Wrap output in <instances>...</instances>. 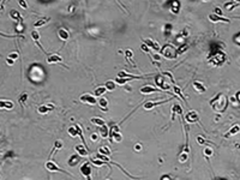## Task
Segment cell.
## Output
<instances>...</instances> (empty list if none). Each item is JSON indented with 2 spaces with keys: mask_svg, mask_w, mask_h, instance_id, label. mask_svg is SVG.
I'll use <instances>...</instances> for the list:
<instances>
[{
  "mask_svg": "<svg viewBox=\"0 0 240 180\" xmlns=\"http://www.w3.org/2000/svg\"><path fill=\"white\" fill-rule=\"evenodd\" d=\"M209 104L211 106V108L214 111H219V112H225L227 108V97L223 96L222 93H219L213 100L209 101Z\"/></svg>",
  "mask_w": 240,
  "mask_h": 180,
  "instance_id": "1",
  "label": "cell"
},
{
  "mask_svg": "<svg viewBox=\"0 0 240 180\" xmlns=\"http://www.w3.org/2000/svg\"><path fill=\"white\" fill-rule=\"evenodd\" d=\"M160 52H161V54L163 56H166L167 59H175L178 56L177 49H175V48L172 45H166V46H163Z\"/></svg>",
  "mask_w": 240,
  "mask_h": 180,
  "instance_id": "2",
  "label": "cell"
},
{
  "mask_svg": "<svg viewBox=\"0 0 240 180\" xmlns=\"http://www.w3.org/2000/svg\"><path fill=\"white\" fill-rule=\"evenodd\" d=\"M225 61H226V54L221 51H217L213 58L209 59V64L214 65V66H221Z\"/></svg>",
  "mask_w": 240,
  "mask_h": 180,
  "instance_id": "3",
  "label": "cell"
},
{
  "mask_svg": "<svg viewBox=\"0 0 240 180\" xmlns=\"http://www.w3.org/2000/svg\"><path fill=\"white\" fill-rule=\"evenodd\" d=\"M109 135H110V142L113 143H119L123 141V136L120 133V128L118 125H113L109 130Z\"/></svg>",
  "mask_w": 240,
  "mask_h": 180,
  "instance_id": "4",
  "label": "cell"
},
{
  "mask_svg": "<svg viewBox=\"0 0 240 180\" xmlns=\"http://www.w3.org/2000/svg\"><path fill=\"white\" fill-rule=\"evenodd\" d=\"M155 83L160 88V90H165V91H168V90L171 89V85L166 82V77L162 76V75H156L155 76Z\"/></svg>",
  "mask_w": 240,
  "mask_h": 180,
  "instance_id": "5",
  "label": "cell"
},
{
  "mask_svg": "<svg viewBox=\"0 0 240 180\" xmlns=\"http://www.w3.org/2000/svg\"><path fill=\"white\" fill-rule=\"evenodd\" d=\"M46 168H47V170H49V172H60V173H65V174H67V175H70V177L72 175V174L69 173V172L64 170L62 168H59L57 163H55L54 161H51V160H48V161L46 162Z\"/></svg>",
  "mask_w": 240,
  "mask_h": 180,
  "instance_id": "6",
  "label": "cell"
},
{
  "mask_svg": "<svg viewBox=\"0 0 240 180\" xmlns=\"http://www.w3.org/2000/svg\"><path fill=\"white\" fill-rule=\"evenodd\" d=\"M81 173L86 180H91V167H90V161L84 162L81 167Z\"/></svg>",
  "mask_w": 240,
  "mask_h": 180,
  "instance_id": "7",
  "label": "cell"
},
{
  "mask_svg": "<svg viewBox=\"0 0 240 180\" xmlns=\"http://www.w3.org/2000/svg\"><path fill=\"white\" fill-rule=\"evenodd\" d=\"M81 101L85 104H90V106H95L97 103V100H96V97L91 94H83L81 95Z\"/></svg>",
  "mask_w": 240,
  "mask_h": 180,
  "instance_id": "8",
  "label": "cell"
},
{
  "mask_svg": "<svg viewBox=\"0 0 240 180\" xmlns=\"http://www.w3.org/2000/svg\"><path fill=\"white\" fill-rule=\"evenodd\" d=\"M185 120L189 122V124H195V122L199 121V115L196 111H190L186 113L185 115Z\"/></svg>",
  "mask_w": 240,
  "mask_h": 180,
  "instance_id": "9",
  "label": "cell"
},
{
  "mask_svg": "<svg viewBox=\"0 0 240 180\" xmlns=\"http://www.w3.org/2000/svg\"><path fill=\"white\" fill-rule=\"evenodd\" d=\"M161 90L158 88H154L151 85H144L139 89V93L143 94V95H149V94H154V93H160Z\"/></svg>",
  "mask_w": 240,
  "mask_h": 180,
  "instance_id": "10",
  "label": "cell"
},
{
  "mask_svg": "<svg viewBox=\"0 0 240 180\" xmlns=\"http://www.w3.org/2000/svg\"><path fill=\"white\" fill-rule=\"evenodd\" d=\"M173 99V97H172ZM172 99H167V100H162V101H148V102H145L144 103V109H151V108H154V107H156V106H160V104H163V103H166V102H168V101H171Z\"/></svg>",
  "mask_w": 240,
  "mask_h": 180,
  "instance_id": "11",
  "label": "cell"
},
{
  "mask_svg": "<svg viewBox=\"0 0 240 180\" xmlns=\"http://www.w3.org/2000/svg\"><path fill=\"white\" fill-rule=\"evenodd\" d=\"M143 43L148 48H153V49L156 51V52L161 51V47H160V45L157 42H155L154 40H151V38H145V40L143 41Z\"/></svg>",
  "mask_w": 240,
  "mask_h": 180,
  "instance_id": "12",
  "label": "cell"
},
{
  "mask_svg": "<svg viewBox=\"0 0 240 180\" xmlns=\"http://www.w3.org/2000/svg\"><path fill=\"white\" fill-rule=\"evenodd\" d=\"M47 63L48 64H62V58L59 54H48Z\"/></svg>",
  "mask_w": 240,
  "mask_h": 180,
  "instance_id": "13",
  "label": "cell"
},
{
  "mask_svg": "<svg viewBox=\"0 0 240 180\" xmlns=\"http://www.w3.org/2000/svg\"><path fill=\"white\" fill-rule=\"evenodd\" d=\"M58 36L61 41H64V42H66V41L70 38V32L65 29V28H60L58 30Z\"/></svg>",
  "mask_w": 240,
  "mask_h": 180,
  "instance_id": "14",
  "label": "cell"
},
{
  "mask_svg": "<svg viewBox=\"0 0 240 180\" xmlns=\"http://www.w3.org/2000/svg\"><path fill=\"white\" fill-rule=\"evenodd\" d=\"M179 114V115H182V107L179 103H174L172 107V121L175 119V114Z\"/></svg>",
  "mask_w": 240,
  "mask_h": 180,
  "instance_id": "15",
  "label": "cell"
},
{
  "mask_svg": "<svg viewBox=\"0 0 240 180\" xmlns=\"http://www.w3.org/2000/svg\"><path fill=\"white\" fill-rule=\"evenodd\" d=\"M209 19L211 22H215V23H217V22H222V23H230V21L228 18H223V17H220V16H216L215 13H210L209 14Z\"/></svg>",
  "mask_w": 240,
  "mask_h": 180,
  "instance_id": "16",
  "label": "cell"
},
{
  "mask_svg": "<svg viewBox=\"0 0 240 180\" xmlns=\"http://www.w3.org/2000/svg\"><path fill=\"white\" fill-rule=\"evenodd\" d=\"M52 109H54V104H42V106H40V107L37 108V112L40 113V114H47L49 111H52Z\"/></svg>",
  "mask_w": 240,
  "mask_h": 180,
  "instance_id": "17",
  "label": "cell"
},
{
  "mask_svg": "<svg viewBox=\"0 0 240 180\" xmlns=\"http://www.w3.org/2000/svg\"><path fill=\"white\" fill-rule=\"evenodd\" d=\"M193 88H195L196 91L201 93V94L206 91V88H205V85L202 83L201 80H195V82H193Z\"/></svg>",
  "mask_w": 240,
  "mask_h": 180,
  "instance_id": "18",
  "label": "cell"
},
{
  "mask_svg": "<svg viewBox=\"0 0 240 180\" xmlns=\"http://www.w3.org/2000/svg\"><path fill=\"white\" fill-rule=\"evenodd\" d=\"M79 161H81V156H79L78 154H75V155H72V156L69 159V161H67V165H69V166H71V167H75Z\"/></svg>",
  "mask_w": 240,
  "mask_h": 180,
  "instance_id": "19",
  "label": "cell"
},
{
  "mask_svg": "<svg viewBox=\"0 0 240 180\" xmlns=\"http://www.w3.org/2000/svg\"><path fill=\"white\" fill-rule=\"evenodd\" d=\"M30 35H31V37H33V40L35 41V43H36V45L40 47V49H41V51H42L45 54H47V53L43 51V47H42L41 45H40V42H38V40H40V34H38V32H37L36 30H33V31H31V34H30ZM47 55H48V54H47Z\"/></svg>",
  "mask_w": 240,
  "mask_h": 180,
  "instance_id": "20",
  "label": "cell"
},
{
  "mask_svg": "<svg viewBox=\"0 0 240 180\" xmlns=\"http://www.w3.org/2000/svg\"><path fill=\"white\" fill-rule=\"evenodd\" d=\"M97 103H99V107L102 109V111H108V100L106 99V97H103V96H101L100 99H99V101H97Z\"/></svg>",
  "mask_w": 240,
  "mask_h": 180,
  "instance_id": "21",
  "label": "cell"
},
{
  "mask_svg": "<svg viewBox=\"0 0 240 180\" xmlns=\"http://www.w3.org/2000/svg\"><path fill=\"white\" fill-rule=\"evenodd\" d=\"M28 99H29V94H28L27 91H24V93H22V94L19 95V97H18V102H19V104H21V107H22V108H24V106H25Z\"/></svg>",
  "mask_w": 240,
  "mask_h": 180,
  "instance_id": "22",
  "label": "cell"
},
{
  "mask_svg": "<svg viewBox=\"0 0 240 180\" xmlns=\"http://www.w3.org/2000/svg\"><path fill=\"white\" fill-rule=\"evenodd\" d=\"M14 107V104L12 101H7V100H0V109H12Z\"/></svg>",
  "mask_w": 240,
  "mask_h": 180,
  "instance_id": "23",
  "label": "cell"
},
{
  "mask_svg": "<svg viewBox=\"0 0 240 180\" xmlns=\"http://www.w3.org/2000/svg\"><path fill=\"white\" fill-rule=\"evenodd\" d=\"M240 132V125L239 124H235L230 127V130L228 131V132L225 135V137H230V136H233V135H237Z\"/></svg>",
  "mask_w": 240,
  "mask_h": 180,
  "instance_id": "24",
  "label": "cell"
},
{
  "mask_svg": "<svg viewBox=\"0 0 240 180\" xmlns=\"http://www.w3.org/2000/svg\"><path fill=\"white\" fill-rule=\"evenodd\" d=\"M10 17L14 21H17V23H23V18L21 17V14L17 10H11L10 11Z\"/></svg>",
  "mask_w": 240,
  "mask_h": 180,
  "instance_id": "25",
  "label": "cell"
},
{
  "mask_svg": "<svg viewBox=\"0 0 240 180\" xmlns=\"http://www.w3.org/2000/svg\"><path fill=\"white\" fill-rule=\"evenodd\" d=\"M75 150L77 151V154L79 155V156H88V149L84 145H76Z\"/></svg>",
  "mask_w": 240,
  "mask_h": 180,
  "instance_id": "26",
  "label": "cell"
},
{
  "mask_svg": "<svg viewBox=\"0 0 240 180\" xmlns=\"http://www.w3.org/2000/svg\"><path fill=\"white\" fill-rule=\"evenodd\" d=\"M107 91V89H106V87L105 85H101V87H97L95 89V91H94V95L95 96H97V97H101L103 94H105Z\"/></svg>",
  "mask_w": 240,
  "mask_h": 180,
  "instance_id": "27",
  "label": "cell"
},
{
  "mask_svg": "<svg viewBox=\"0 0 240 180\" xmlns=\"http://www.w3.org/2000/svg\"><path fill=\"white\" fill-rule=\"evenodd\" d=\"M180 6H181V4H180V1H173L172 4H171V11L173 12V13H179V11H180Z\"/></svg>",
  "mask_w": 240,
  "mask_h": 180,
  "instance_id": "28",
  "label": "cell"
},
{
  "mask_svg": "<svg viewBox=\"0 0 240 180\" xmlns=\"http://www.w3.org/2000/svg\"><path fill=\"white\" fill-rule=\"evenodd\" d=\"M172 24L171 23H167V24H165L163 25V34H165V37L166 38H168L169 37V35H171V32H172Z\"/></svg>",
  "mask_w": 240,
  "mask_h": 180,
  "instance_id": "29",
  "label": "cell"
},
{
  "mask_svg": "<svg viewBox=\"0 0 240 180\" xmlns=\"http://www.w3.org/2000/svg\"><path fill=\"white\" fill-rule=\"evenodd\" d=\"M240 3H235V1H229L225 4V9L226 11H233V9H235L237 6H239Z\"/></svg>",
  "mask_w": 240,
  "mask_h": 180,
  "instance_id": "30",
  "label": "cell"
},
{
  "mask_svg": "<svg viewBox=\"0 0 240 180\" xmlns=\"http://www.w3.org/2000/svg\"><path fill=\"white\" fill-rule=\"evenodd\" d=\"M51 21V18L49 17H45V18H41V19H38L35 24H34V27L35 28H38V27H42V25H45V24H47L48 22Z\"/></svg>",
  "mask_w": 240,
  "mask_h": 180,
  "instance_id": "31",
  "label": "cell"
},
{
  "mask_svg": "<svg viewBox=\"0 0 240 180\" xmlns=\"http://www.w3.org/2000/svg\"><path fill=\"white\" fill-rule=\"evenodd\" d=\"M130 80H132L131 78H127V77H123V78H120V77H118V78H115V84H119V85H125L127 82H130Z\"/></svg>",
  "mask_w": 240,
  "mask_h": 180,
  "instance_id": "32",
  "label": "cell"
},
{
  "mask_svg": "<svg viewBox=\"0 0 240 180\" xmlns=\"http://www.w3.org/2000/svg\"><path fill=\"white\" fill-rule=\"evenodd\" d=\"M99 151H100V154H101V155H105V156H108V157H109L110 155H112V153H110V149L108 148L107 145H103V146H101Z\"/></svg>",
  "mask_w": 240,
  "mask_h": 180,
  "instance_id": "33",
  "label": "cell"
},
{
  "mask_svg": "<svg viewBox=\"0 0 240 180\" xmlns=\"http://www.w3.org/2000/svg\"><path fill=\"white\" fill-rule=\"evenodd\" d=\"M100 131H101V137H102V138H107V137L109 136V130H108V126H107V125L101 126Z\"/></svg>",
  "mask_w": 240,
  "mask_h": 180,
  "instance_id": "34",
  "label": "cell"
},
{
  "mask_svg": "<svg viewBox=\"0 0 240 180\" xmlns=\"http://www.w3.org/2000/svg\"><path fill=\"white\" fill-rule=\"evenodd\" d=\"M172 88H173V90H174V93H175V94H177V95H178V96L180 97V99H181V100H184V101H185V102L187 103V101L185 100V97H184V95H182V93H181V89H180V88H179L178 85H173Z\"/></svg>",
  "mask_w": 240,
  "mask_h": 180,
  "instance_id": "35",
  "label": "cell"
},
{
  "mask_svg": "<svg viewBox=\"0 0 240 180\" xmlns=\"http://www.w3.org/2000/svg\"><path fill=\"white\" fill-rule=\"evenodd\" d=\"M91 122L94 125H97V126H103V125H106V121L101 119V118H93L91 119Z\"/></svg>",
  "mask_w": 240,
  "mask_h": 180,
  "instance_id": "36",
  "label": "cell"
},
{
  "mask_svg": "<svg viewBox=\"0 0 240 180\" xmlns=\"http://www.w3.org/2000/svg\"><path fill=\"white\" fill-rule=\"evenodd\" d=\"M125 55H126V60L129 61V63H131L133 66H136V64L132 61V56H133V52L131 51V49H126V52H125Z\"/></svg>",
  "mask_w": 240,
  "mask_h": 180,
  "instance_id": "37",
  "label": "cell"
},
{
  "mask_svg": "<svg viewBox=\"0 0 240 180\" xmlns=\"http://www.w3.org/2000/svg\"><path fill=\"white\" fill-rule=\"evenodd\" d=\"M60 149H62V142L61 141H57L54 143V148H53V150H52V153H51V156L52 155L55 153V151H58V150H60Z\"/></svg>",
  "mask_w": 240,
  "mask_h": 180,
  "instance_id": "38",
  "label": "cell"
},
{
  "mask_svg": "<svg viewBox=\"0 0 240 180\" xmlns=\"http://www.w3.org/2000/svg\"><path fill=\"white\" fill-rule=\"evenodd\" d=\"M105 87H106L107 90H109V91H113V90L115 89V82L114 80H108V82H106Z\"/></svg>",
  "mask_w": 240,
  "mask_h": 180,
  "instance_id": "39",
  "label": "cell"
},
{
  "mask_svg": "<svg viewBox=\"0 0 240 180\" xmlns=\"http://www.w3.org/2000/svg\"><path fill=\"white\" fill-rule=\"evenodd\" d=\"M187 159H189V154H186V153H180V155H179V157H178V160H179V162L180 163H184V162H186L187 161Z\"/></svg>",
  "mask_w": 240,
  "mask_h": 180,
  "instance_id": "40",
  "label": "cell"
},
{
  "mask_svg": "<svg viewBox=\"0 0 240 180\" xmlns=\"http://www.w3.org/2000/svg\"><path fill=\"white\" fill-rule=\"evenodd\" d=\"M67 133L71 136V137H76L77 135H78V132H77V128H76V126L73 125V126H71V127H69V130H67Z\"/></svg>",
  "mask_w": 240,
  "mask_h": 180,
  "instance_id": "41",
  "label": "cell"
},
{
  "mask_svg": "<svg viewBox=\"0 0 240 180\" xmlns=\"http://www.w3.org/2000/svg\"><path fill=\"white\" fill-rule=\"evenodd\" d=\"M18 56H19V53L18 52H12V53H9V55H7V59H11V60L16 61V59H18Z\"/></svg>",
  "mask_w": 240,
  "mask_h": 180,
  "instance_id": "42",
  "label": "cell"
},
{
  "mask_svg": "<svg viewBox=\"0 0 240 180\" xmlns=\"http://www.w3.org/2000/svg\"><path fill=\"white\" fill-rule=\"evenodd\" d=\"M203 153H204L205 156H213L214 155V150H213V148H210V146H206Z\"/></svg>",
  "mask_w": 240,
  "mask_h": 180,
  "instance_id": "43",
  "label": "cell"
},
{
  "mask_svg": "<svg viewBox=\"0 0 240 180\" xmlns=\"http://www.w3.org/2000/svg\"><path fill=\"white\" fill-rule=\"evenodd\" d=\"M187 48H189V46L187 45H182L179 49H177V52H178V55H180V54H182V53H185L186 51H187Z\"/></svg>",
  "mask_w": 240,
  "mask_h": 180,
  "instance_id": "44",
  "label": "cell"
},
{
  "mask_svg": "<svg viewBox=\"0 0 240 180\" xmlns=\"http://www.w3.org/2000/svg\"><path fill=\"white\" fill-rule=\"evenodd\" d=\"M197 142H198V144H201V145H205L206 143H209L206 139H204L202 136H197Z\"/></svg>",
  "mask_w": 240,
  "mask_h": 180,
  "instance_id": "45",
  "label": "cell"
},
{
  "mask_svg": "<svg viewBox=\"0 0 240 180\" xmlns=\"http://www.w3.org/2000/svg\"><path fill=\"white\" fill-rule=\"evenodd\" d=\"M0 36H4V37H9V38H14V37H17V35H9V34H3L1 31H0Z\"/></svg>",
  "mask_w": 240,
  "mask_h": 180,
  "instance_id": "46",
  "label": "cell"
},
{
  "mask_svg": "<svg viewBox=\"0 0 240 180\" xmlns=\"http://www.w3.org/2000/svg\"><path fill=\"white\" fill-rule=\"evenodd\" d=\"M18 4L23 7V9H28V4H27V1H23V0H19Z\"/></svg>",
  "mask_w": 240,
  "mask_h": 180,
  "instance_id": "47",
  "label": "cell"
},
{
  "mask_svg": "<svg viewBox=\"0 0 240 180\" xmlns=\"http://www.w3.org/2000/svg\"><path fill=\"white\" fill-rule=\"evenodd\" d=\"M90 139L93 141V142H96L99 139V136H97V133H93L91 136H90Z\"/></svg>",
  "mask_w": 240,
  "mask_h": 180,
  "instance_id": "48",
  "label": "cell"
},
{
  "mask_svg": "<svg viewBox=\"0 0 240 180\" xmlns=\"http://www.w3.org/2000/svg\"><path fill=\"white\" fill-rule=\"evenodd\" d=\"M215 14H216V16H220V17H222V11L219 9V7H215Z\"/></svg>",
  "mask_w": 240,
  "mask_h": 180,
  "instance_id": "49",
  "label": "cell"
},
{
  "mask_svg": "<svg viewBox=\"0 0 240 180\" xmlns=\"http://www.w3.org/2000/svg\"><path fill=\"white\" fill-rule=\"evenodd\" d=\"M142 49H143L144 53H149V48L145 45H144V43H142Z\"/></svg>",
  "mask_w": 240,
  "mask_h": 180,
  "instance_id": "50",
  "label": "cell"
},
{
  "mask_svg": "<svg viewBox=\"0 0 240 180\" xmlns=\"http://www.w3.org/2000/svg\"><path fill=\"white\" fill-rule=\"evenodd\" d=\"M4 9H5V4L3 1H0V11H4Z\"/></svg>",
  "mask_w": 240,
  "mask_h": 180,
  "instance_id": "51",
  "label": "cell"
},
{
  "mask_svg": "<svg viewBox=\"0 0 240 180\" xmlns=\"http://www.w3.org/2000/svg\"><path fill=\"white\" fill-rule=\"evenodd\" d=\"M235 99H237V101L240 103V91H238V93H237V95H235Z\"/></svg>",
  "mask_w": 240,
  "mask_h": 180,
  "instance_id": "52",
  "label": "cell"
},
{
  "mask_svg": "<svg viewBox=\"0 0 240 180\" xmlns=\"http://www.w3.org/2000/svg\"><path fill=\"white\" fill-rule=\"evenodd\" d=\"M6 63L9 64V65H13V64H14V61H13V60H11V59H7V58H6Z\"/></svg>",
  "mask_w": 240,
  "mask_h": 180,
  "instance_id": "53",
  "label": "cell"
},
{
  "mask_svg": "<svg viewBox=\"0 0 240 180\" xmlns=\"http://www.w3.org/2000/svg\"><path fill=\"white\" fill-rule=\"evenodd\" d=\"M134 149H136V150H141V149H142V145H141V144H136V145H134Z\"/></svg>",
  "mask_w": 240,
  "mask_h": 180,
  "instance_id": "54",
  "label": "cell"
},
{
  "mask_svg": "<svg viewBox=\"0 0 240 180\" xmlns=\"http://www.w3.org/2000/svg\"><path fill=\"white\" fill-rule=\"evenodd\" d=\"M161 180H171V178L168 177V175H163V177L161 178Z\"/></svg>",
  "mask_w": 240,
  "mask_h": 180,
  "instance_id": "55",
  "label": "cell"
},
{
  "mask_svg": "<svg viewBox=\"0 0 240 180\" xmlns=\"http://www.w3.org/2000/svg\"><path fill=\"white\" fill-rule=\"evenodd\" d=\"M154 59H156V60H160V59H161V56H160V55H157V54H155V55H154Z\"/></svg>",
  "mask_w": 240,
  "mask_h": 180,
  "instance_id": "56",
  "label": "cell"
},
{
  "mask_svg": "<svg viewBox=\"0 0 240 180\" xmlns=\"http://www.w3.org/2000/svg\"><path fill=\"white\" fill-rule=\"evenodd\" d=\"M106 180H108V179H106Z\"/></svg>",
  "mask_w": 240,
  "mask_h": 180,
  "instance_id": "57",
  "label": "cell"
}]
</instances>
